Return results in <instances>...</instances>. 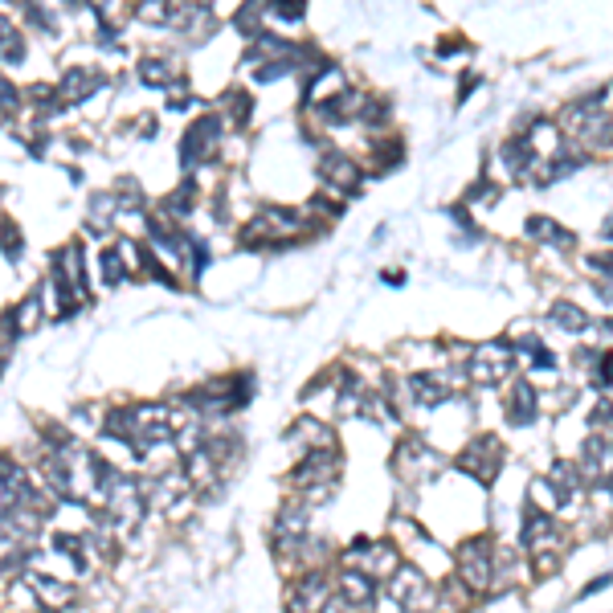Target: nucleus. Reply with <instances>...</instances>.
I'll list each match as a JSON object with an SVG mask.
<instances>
[{
    "mask_svg": "<svg viewBox=\"0 0 613 613\" xmlns=\"http://www.w3.org/2000/svg\"><path fill=\"white\" fill-rule=\"evenodd\" d=\"M291 482L302 491L307 503H323V499H331V491L339 487V454L331 450V446H323V450H307L302 454V463L294 466Z\"/></svg>",
    "mask_w": 613,
    "mask_h": 613,
    "instance_id": "obj_1",
    "label": "nucleus"
},
{
    "mask_svg": "<svg viewBox=\"0 0 613 613\" xmlns=\"http://www.w3.org/2000/svg\"><path fill=\"white\" fill-rule=\"evenodd\" d=\"M384 589L401 613H434V585H429V572H421V564H397Z\"/></svg>",
    "mask_w": 613,
    "mask_h": 613,
    "instance_id": "obj_2",
    "label": "nucleus"
},
{
    "mask_svg": "<svg viewBox=\"0 0 613 613\" xmlns=\"http://www.w3.org/2000/svg\"><path fill=\"white\" fill-rule=\"evenodd\" d=\"M344 564H347V569L368 572L376 585H384V581L397 572L401 552H397V544H389V540H368V536H356V540L347 544V552H344Z\"/></svg>",
    "mask_w": 613,
    "mask_h": 613,
    "instance_id": "obj_3",
    "label": "nucleus"
},
{
    "mask_svg": "<svg viewBox=\"0 0 613 613\" xmlns=\"http://www.w3.org/2000/svg\"><path fill=\"white\" fill-rule=\"evenodd\" d=\"M466 381L474 384H499L503 376L516 373V352H511V339H487V344L471 347L466 356Z\"/></svg>",
    "mask_w": 613,
    "mask_h": 613,
    "instance_id": "obj_4",
    "label": "nucleus"
},
{
    "mask_svg": "<svg viewBox=\"0 0 613 613\" xmlns=\"http://www.w3.org/2000/svg\"><path fill=\"white\" fill-rule=\"evenodd\" d=\"M442 466H446V458L426 437H401L397 450H392V471L405 482H426V479H434Z\"/></svg>",
    "mask_w": 613,
    "mask_h": 613,
    "instance_id": "obj_5",
    "label": "nucleus"
},
{
    "mask_svg": "<svg viewBox=\"0 0 613 613\" xmlns=\"http://www.w3.org/2000/svg\"><path fill=\"white\" fill-rule=\"evenodd\" d=\"M491 572H495V540H491V536H471V540H463V548H458V581H463L471 593H487Z\"/></svg>",
    "mask_w": 613,
    "mask_h": 613,
    "instance_id": "obj_6",
    "label": "nucleus"
},
{
    "mask_svg": "<svg viewBox=\"0 0 613 613\" xmlns=\"http://www.w3.org/2000/svg\"><path fill=\"white\" fill-rule=\"evenodd\" d=\"M458 466H463V474H471L474 482L491 487V482L499 479V471H503V442H499L495 434L471 437V442H466V450L458 454Z\"/></svg>",
    "mask_w": 613,
    "mask_h": 613,
    "instance_id": "obj_7",
    "label": "nucleus"
},
{
    "mask_svg": "<svg viewBox=\"0 0 613 613\" xmlns=\"http://www.w3.org/2000/svg\"><path fill=\"white\" fill-rule=\"evenodd\" d=\"M328 597H331V572L311 569L291 585V593H286V613H323Z\"/></svg>",
    "mask_w": 613,
    "mask_h": 613,
    "instance_id": "obj_8",
    "label": "nucleus"
},
{
    "mask_svg": "<svg viewBox=\"0 0 613 613\" xmlns=\"http://www.w3.org/2000/svg\"><path fill=\"white\" fill-rule=\"evenodd\" d=\"M217 135H221V119L217 115L196 119V123L185 131V140H180V164H185L188 172H193L196 164H204L217 151Z\"/></svg>",
    "mask_w": 613,
    "mask_h": 613,
    "instance_id": "obj_9",
    "label": "nucleus"
},
{
    "mask_svg": "<svg viewBox=\"0 0 613 613\" xmlns=\"http://www.w3.org/2000/svg\"><path fill=\"white\" fill-rule=\"evenodd\" d=\"M331 593L339 597V601H347L352 609H360V613H368L373 609V601H376V581L368 577V572H360V569H339V572H331Z\"/></svg>",
    "mask_w": 613,
    "mask_h": 613,
    "instance_id": "obj_10",
    "label": "nucleus"
},
{
    "mask_svg": "<svg viewBox=\"0 0 613 613\" xmlns=\"http://www.w3.org/2000/svg\"><path fill=\"white\" fill-rule=\"evenodd\" d=\"M524 552L540 556V552H560V527L552 511H540V507H527L524 516Z\"/></svg>",
    "mask_w": 613,
    "mask_h": 613,
    "instance_id": "obj_11",
    "label": "nucleus"
},
{
    "mask_svg": "<svg viewBox=\"0 0 613 613\" xmlns=\"http://www.w3.org/2000/svg\"><path fill=\"white\" fill-rule=\"evenodd\" d=\"M503 418L511 429H527L536 418H540V392L532 389V381H524L519 376L516 384H511V392H507V405H503Z\"/></svg>",
    "mask_w": 613,
    "mask_h": 613,
    "instance_id": "obj_12",
    "label": "nucleus"
},
{
    "mask_svg": "<svg viewBox=\"0 0 613 613\" xmlns=\"http://www.w3.org/2000/svg\"><path fill=\"white\" fill-rule=\"evenodd\" d=\"M25 589L33 593V609H66V605L78 601L74 585H66V581H54V577H45V572H29V577H25Z\"/></svg>",
    "mask_w": 613,
    "mask_h": 613,
    "instance_id": "obj_13",
    "label": "nucleus"
},
{
    "mask_svg": "<svg viewBox=\"0 0 613 613\" xmlns=\"http://www.w3.org/2000/svg\"><path fill=\"white\" fill-rule=\"evenodd\" d=\"M320 176H323V185H331L336 193H360V164L356 160H347L344 151H328L320 160Z\"/></svg>",
    "mask_w": 613,
    "mask_h": 613,
    "instance_id": "obj_14",
    "label": "nucleus"
},
{
    "mask_svg": "<svg viewBox=\"0 0 613 613\" xmlns=\"http://www.w3.org/2000/svg\"><path fill=\"white\" fill-rule=\"evenodd\" d=\"M103 86H107V78L98 70H66V78L58 82V98H62V107L66 103H86V98L98 95Z\"/></svg>",
    "mask_w": 613,
    "mask_h": 613,
    "instance_id": "obj_15",
    "label": "nucleus"
},
{
    "mask_svg": "<svg viewBox=\"0 0 613 613\" xmlns=\"http://www.w3.org/2000/svg\"><path fill=\"white\" fill-rule=\"evenodd\" d=\"M548 487L556 491V499H560V511L572 503V499L581 495V487H585V474H581V466L577 463H556L548 471Z\"/></svg>",
    "mask_w": 613,
    "mask_h": 613,
    "instance_id": "obj_16",
    "label": "nucleus"
},
{
    "mask_svg": "<svg viewBox=\"0 0 613 613\" xmlns=\"http://www.w3.org/2000/svg\"><path fill=\"white\" fill-rule=\"evenodd\" d=\"M527 238L540 241V246H552V249H572L577 233L564 230V225H556L552 217H527Z\"/></svg>",
    "mask_w": 613,
    "mask_h": 613,
    "instance_id": "obj_17",
    "label": "nucleus"
},
{
    "mask_svg": "<svg viewBox=\"0 0 613 613\" xmlns=\"http://www.w3.org/2000/svg\"><path fill=\"white\" fill-rule=\"evenodd\" d=\"M471 609V589L458 577H450L442 589H434V613H466Z\"/></svg>",
    "mask_w": 613,
    "mask_h": 613,
    "instance_id": "obj_18",
    "label": "nucleus"
},
{
    "mask_svg": "<svg viewBox=\"0 0 613 613\" xmlns=\"http://www.w3.org/2000/svg\"><path fill=\"white\" fill-rule=\"evenodd\" d=\"M499 156H503V164H507V172H511V176H527V172H532V164H536V148L527 140H507Z\"/></svg>",
    "mask_w": 613,
    "mask_h": 613,
    "instance_id": "obj_19",
    "label": "nucleus"
},
{
    "mask_svg": "<svg viewBox=\"0 0 613 613\" xmlns=\"http://www.w3.org/2000/svg\"><path fill=\"white\" fill-rule=\"evenodd\" d=\"M286 437H291V442H302L307 450H323V446H331V429L323 426V421H315V418L294 421Z\"/></svg>",
    "mask_w": 613,
    "mask_h": 613,
    "instance_id": "obj_20",
    "label": "nucleus"
},
{
    "mask_svg": "<svg viewBox=\"0 0 613 613\" xmlns=\"http://www.w3.org/2000/svg\"><path fill=\"white\" fill-rule=\"evenodd\" d=\"M0 62H5V66H21V62H25V37L9 25V17H0Z\"/></svg>",
    "mask_w": 613,
    "mask_h": 613,
    "instance_id": "obj_21",
    "label": "nucleus"
},
{
    "mask_svg": "<svg viewBox=\"0 0 613 613\" xmlns=\"http://www.w3.org/2000/svg\"><path fill=\"white\" fill-rule=\"evenodd\" d=\"M511 352L524 356V360H527L532 368H556V356H552L548 347H544V339H540V336H524V339H516V344H511Z\"/></svg>",
    "mask_w": 613,
    "mask_h": 613,
    "instance_id": "obj_22",
    "label": "nucleus"
},
{
    "mask_svg": "<svg viewBox=\"0 0 613 613\" xmlns=\"http://www.w3.org/2000/svg\"><path fill=\"white\" fill-rule=\"evenodd\" d=\"M548 315H552V323H556V328L572 331V336H577V331H585V328H589V315L581 311L577 302H564V299H560V302H556V307H552Z\"/></svg>",
    "mask_w": 613,
    "mask_h": 613,
    "instance_id": "obj_23",
    "label": "nucleus"
},
{
    "mask_svg": "<svg viewBox=\"0 0 613 613\" xmlns=\"http://www.w3.org/2000/svg\"><path fill=\"white\" fill-rule=\"evenodd\" d=\"M98 270H103V283L107 286H119L127 278V266H123V249L119 246H111V249H103V258H98Z\"/></svg>",
    "mask_w": 613,
    "mask_h": 613,
    "instance_id": "obj_24",
    "label": "nucleus"
},
{
    "mask_svg": "<svg viewBox=\"0 0 613 613\" xmlns=\"http://www.w3.org/2000/svg\"><path fill=\"white\" fill-rule=\"evenodd\" d=\"M527 499H532V507H540V511H560V499H556V491L548 487V479L527 482Z\"/></svg>",
    "mask_w": 613,
    "mask_h": 613,
    "instance_id": "obj_25",
    "label": "nucleus"
},
{
    "mask_svg": "<svg viewBox=\"0 0 613 613\" xmlns=\"http://www.w3.org/2000/svg\"><path fill=\"white\" fill-rule=\"evenodd\" d=\"M140 78L148 82V86H168L172 66L160 62V58H143V62H140Z\"/></svg>",
    "mask_w": 613,
    "mask_h": 613,
    "instance_id": "obj_26",
    "label": "nucleus"
},
{
    "mask_svg": "<svg viewBox=\"0 0 613 613\" xmlns=\"http://www.w3.org/2000/svg\"><path fill=\"white\" fill-rule=\"evenodd\" d=\"M0 249L9 254V262H21V254H25V246H21V233H17V225H13V221L0 225Z\"/></svg>",
    "mask_w": 613,
    "mask_h": 613,
    "instance_id": "obj_27",
    "label": "nucleus"
},
{
    "mask_svg": "<svg viewBox=\"0 0 613 613\" xmlns=\"http://www.w3.org/2000/svg\"><path fill=\"white\" fill-rule=\"evenodd\" d=\"M262 9H266V0H249L246 9H241V17H238V29H241V33L258 37V21H262Z\"/></svg>",
    "mask_w": 613,
    "mask_h": 613,
    "instance_id": "obj_28",
    "label": "nucleus"
},
{
    "mask_svg": "<svg viewBox=\"0 0 613 613\" xmlns=\"http://www.w3.org/2000/svg\"><path fill=\"white\" fill-rule=\"evenodd\" d=\"M266 9L275 13L278 21H302V13H307V0H270Z\"/></svg>",
    "mask_w": 613,
    "mask_h": 613,
    "instance_id": "obj_29",
    "label": "nucleus"
},
{
    "mask_svg": "<svg viewBox=\"0 0 613 613\" xmlns=\"http://www.w3.org/2000/svg\"><path fill=\"white\" fill-rule=\"evenodd\" d=\"M172 13V0H140V17L151 21V25H164Z\"/></svg>",
    "mask_w": 613,
    "mask_h": 613,
    "instance_id": "obj_30",
    "label": "nucleus"
},
{
    "mask_svg": "<svg viewBox=\"0 0 613 613\" xmlns=\"http://www.w3.org/2000/svg\"><path fill=\"white\" fill-rule=\"evenodd\" d=\"M230 119H233V123H238V127H246L249 123V95H230Z\"/></svg>",
    "mask_w": 613,
    "mask_h": 613,
    "instance_id": "obj_31",
    "label": "nucleus"
},
{
    "mask_svg": "<svg viewBox=\"0 0 613 613\" xmlns=\"http://www.w3.org/2000/svg\"><path fill=\"white\" fill-rule=\"evenodd\" d=\"M17 103H21L17 86L9 78H0V111H17Z\"/></svg>",
    "mask_w": 613,
    "mask_h": 613,
    "instance_id": "obj_32",
    "label": "nucleus"
},
{
    "mask_svg": "<svg viewBox=\"0 0 613 613\" xmlns=\"http://www.w3.org/2000/svg\"><path fill=\"white\" fill-rule=\"evenodd\" d=\"M605 585H609V572H601V577H597V581H589V585H585V589H581V597L597 593V589H605Z\"/></svg>",
    "mask_w": 613,
    "mask_h": 613,
    "instance_id": "obj_33",
    "label": "nucleus"
},
{
    "mask_svg": "<svg viewBox=\"0 0 613 613\" xmlns=\"http://www.w3.org/2000/svg\"><path fill=\"white\" fill-rule=\"evenodd\" d=\"M384 283L397 286V283H405V275H401V270H384Z\"/></svg>",
    "mask_w": 613,
    "mask_h": 613,
    "instance_id": "obj_34",
    "label": "nucleus"
}]
</instances>
